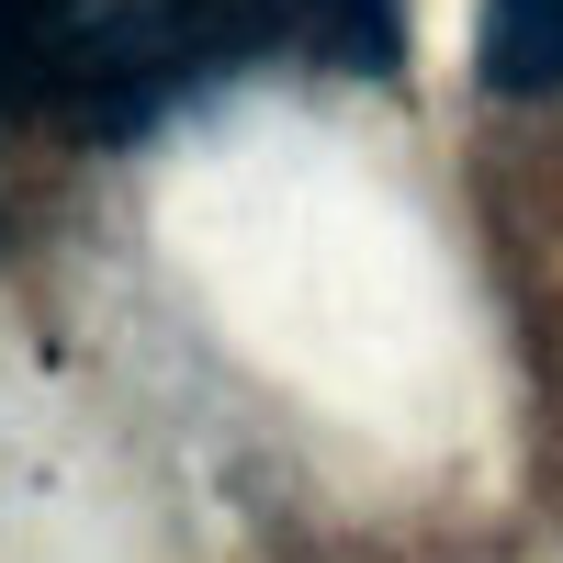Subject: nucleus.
I'll return each mask as SVG.
<instances>
[{
  "mask_svg": "<svg viewBox=\"0 0 563 563\" xmlns=\"http://www.w3.org/2000/svg\"><path fill=\"white\" fill-rule=\"evenodd\" d=\"M474 79L496 90V102H552L563 90V0H485Z\"/></svg>",
  "mask_w": 563,
  "mask_h": 563,
  "instance_id": "f257e3e1",
  "label": "nucleus"
},
{
  "mask_svg": "<svg viewBox=\"0 0 563 563\" xmlns=\"http://www.w3.org/2000/svg\"><path fill=\"white\" fill-rule=\"evenodd\" d=\"M147 23L169 34L180 68H238L294 34V0H147Z\"/></svg>",
  "mask_w": 563,
  "mask_h": 563,
  "instance_id": "f03ea898",
  "label": "nucleus"
},
{
  "mask_svg": "<svg viewBox=\"0 0 563 563\" xmlns=\"http://www.w3.org/2000/svg\"><path fill=\"white\" fill-rule=\"evenodd\" d=\"M294 34L316 45V57H339V68H361V79H384L395 68V0H294Z\"/></svg>",
  "mask_w": 563,
  "mask_h": 563,
  "instance_id": "7ed1b4c3",
  "label": "nucleus"
}]
</instances>
